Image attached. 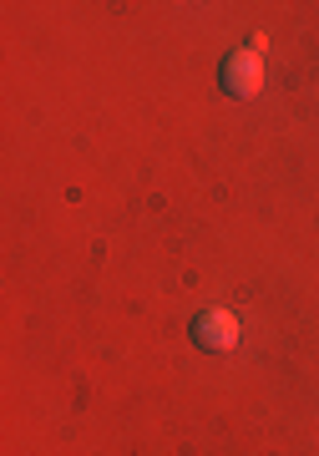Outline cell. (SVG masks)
I'll use <instances>...</instances> for the list:
<instances>
[{
  "label": "cell",
  "instance_id": "cell-1",
  "mask_svg": "<svg viewBox=\"0 0 319 456\" xmlns=\"http://www.w3.org/2000/svg\"><path fill=\"white\" fill-rule=\"evenodd\" d=\"M258 86H264V56H258L254 46H243V51H228L224 56V92L228 97H258Z\"/></svg>",
  "mask_w": 319,
  "mask_h": 456
},
{
  "label": "cell",
  "instance_id": "cell-2",
  "mask_svg": "<svg viewBox=\"0 0 319 456\" xmlns=\"http://www.w3.org/2000/svg\"><path fill=\"white\" fill-rule=\"evenodd\" d=\"M243 335L239 314L233 310H203L192 314V345H203V350H233Z\"/></svg>",
  "mask_w": 319,
  "mask_h": 456
}]
</instances>
